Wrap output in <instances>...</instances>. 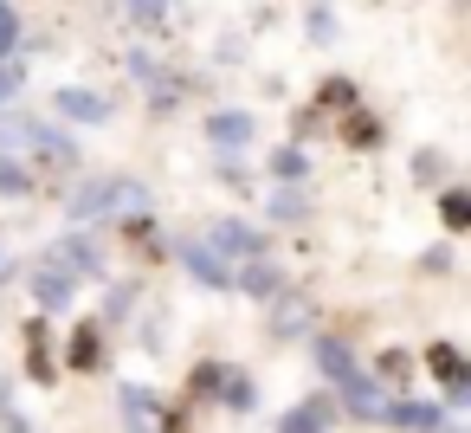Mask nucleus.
Segmentation results:
<instances>
[{
    "mask_svg": "<svg viewBox=\"0 0 471 433\" xmlns=\"http://www.w3.org/2000/svg\"><path fill=\"white\" fill-rule=\"evenodd\" d=\"M97 213H149V195L136 181H97L78 195V221H97Z\"/></svg>",
    "mask_w": 471,
    "mask_h": 433,
    "instance_id": "nucleus-1",
    "label": "nucleus"
},
{
    "mask_svg": "<svg viewBox=\"0 0 471 433\" xmlns=\"http://www.w3.org/2000/svg\"><path fill=\"white\" fill-rule=\"evenodd\" d=\"M59 111H71V117H85V123H97V117H103V104H97L91 91H59Z\"/></svg>",
    "mask_w": 471,
    "mask_h": 433,
    "instance_id": "nucleus-2",
    "label": "nucleus"
},
{
    "mask_svg": "<svg viewBox=\"0 0 471 433\" xmlns=\"http://www.w3.org/2000/svg\"><path fill=\"white\" fill-rule=\"evenodd\" d=\"M446 221H452V227H465V221H471V207H465V195H446Z\"/></svg>",
    "mask_w": 471,
    "mask_h": 433,
    "instance_id": "nucleus-3",
    "label": "nucleus"
},
{
    "mask_svg": "<svg viewBox=\"0 0 471 433\" xmlns=\"http://www.w3.org/2000/svg\"><path fill=\"white\" fill-rule=\"evenodd\" d=\"M161 7H169V0H136V13H143V20H155Z\"/></svg>",
    "mask_w": 471,
    "mask_h": 433,
    "instance_id": "nucleus-4",
    "label": "nucleus"
},
{
    "mask_svg": "<svg viewBox=\"0 0 471 433\" xmlns=\"http://www.w3.org/2000/svg\"><path fill=\"white\" fill-rule=\"evenodd\" d=\"M13 78H20L13 65H0V97H7V91H13Z\"/></svg>",
    "mask_w": 471,
    "mask_h": 433,
    "instance_id": "nucleus-5",
    "label": "nucleus"
}]
</instances>
